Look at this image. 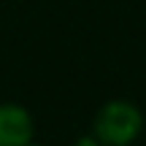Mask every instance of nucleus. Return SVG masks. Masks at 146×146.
Wrapping results in <instances>:
<instances>
[{"label":"nucleus","instance_id":"f257e3e1","mask_svg":"<svg viewBox=\"0 0 146 146\" xmlns=\"http://www.w3.org/2000/svg\"><path fill=\"white\" fill-rule=\"evenodd\" d=\"M143 130V114L127 100H108L95 114L92 135L100 146H130Z\"/></svg>","mask_w":146,"mask_h":146},{"label":"nucleus","instance_id":"f03ea898","mask_svg":"<svg viewBox=\"0 0 146 146\" xmlns=\"http://www.w3.org/2000/svg\"><path fill=\"white\" fill-rule=\"evenodd\" d=\"M33 116L25 106L0 103V146H27L33 143Z\"/></svg>","mask_w":146,"mask_h":146},{"label":"nucleus","instance_id":"7ed1b4c3","mask_svg":"<svg viewBox=\"0 0 146 146\" xmlns=\"http://www.w3.org/2000/svg\"><path fill=\"white\" fill-rule=\"evenodd\" d=\"M27 146H35V143H27Z\"/></svg>","mask_w":146,"mask_h":146}]
</instances>
